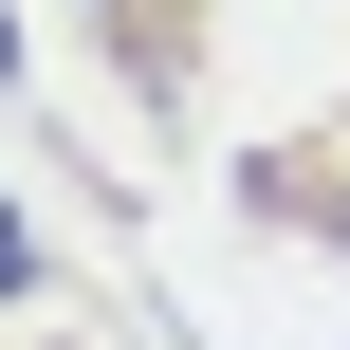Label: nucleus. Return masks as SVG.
Masks as SVG:
<instances>
[{"label":"nucleus","mask_w":350,"mask_h":350,"mask_svg":"<svg viewBox=\"0 0 350 350\" xmlns=\"http://www.w3.org/2000/svg\"><path fill=\"white\" fill-rule=\"evenodd\" d=\"M0 295H37V240H18V203H0Z\"/></svg>","instance_id":"1"},{"label":"nucleus","mask_w":350,"mask_h":350,"mask_svg":"<svg viewBox=\"0 0 350 350\" xmlns=\"http://www.w3.org/2000/svg\"><path fill=\"white\" fill-rule=\"evenodd\" d=\"M0 74H18V37H0Z\"/></svg>","instance_id":"2"}]
</instances>
